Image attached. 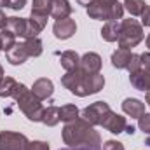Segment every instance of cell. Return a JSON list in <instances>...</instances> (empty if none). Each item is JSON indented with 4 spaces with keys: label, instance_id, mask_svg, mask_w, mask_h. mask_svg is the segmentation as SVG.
<instances>
[{
    "label": "cell",
    "instance_id": "32",
    "mask_svg": "<svg viewBox=\"0 0 150 150\" xmlns=\"http://www.w3.org/2000/svg\"><path fill=\"white\" fill-rule=\"evenodd\" d=\"M28 150H49V145L45 142H30Z\"/></svg>",
    "mask_w": 150,
    "mask_h": 150
},
{
    "label": "cell",
    "instance_id": "21",
    "mask_svg": "<svg viewBox=\"0 0 150 150\" xmlns=\"http://www.w3.org/2000/svg\"><path fill=\"white\" fill-rule=\"evenodd\" d=\"M23 45H25V49H26V52H28V56H30V58H37V56L42 54V51H44L42 42H40V38H38V37L26 38V40L23 42Z\"/></svg>",
    "mask_w": 150,
    "mask_h": 150
},
{
    "label": "cell",
    "instance_id": "7",
    "mask_svg": "<svg viewBox=\"0 0 150 150\" xmlns=\"http://www.w3.org/2000/svg\"><path fill=\"white\" fill-rule=\"evenodd\" d=\"M112 112V108L108 107V103L105 101H96V103H91L89 107H86L82 110V119L87 120L91 126H101L103 120L107 119V115Z\"/></svg>",
    "mask_w": 150,
    "mask_h": 150
},
{
    "label": "cell",
    "instance_id": "3",
    "mask_svg": "<svg viewBox=\"0 0 150 150\" xmlns=\"http://www.w3.org/2000/svg\"><path fill=\"white\" fill-rule=\"evenodd\" d=\"M12 98L16 100L19 110L25 113L30 120L33 122H42V115H44V107H42V101L38 100L37 96L32 93V89H28L25 84H18Z\"/></svg>",
    "mask_w": 150,
    "mask_h": 150
},
{
    "label": "cell",
    "instance_id": "23",
    "mask_svg": "<svg viewBox=\"0 0 150 150\" xmlns=\"http://www.w3.org/2000/svg\"><path fill=\"white\" fill-rule=\"evenodd\" d=\"M16 45V35L9 30V28H4L2 32H0V49L2 51H9L11 47H14Z\"/></svg>",
    "mask_w": 150,
    "mask_h": 150
},
{
    "label": "cell",
    "instance_id": "43",
    "mask_svg": "<svg viewBox=\"0 0 150 150\" xmlns=\"http://www.w3.org/2000/svg\"><path fill=\"white\" fill-rule=\"evenodd\" d=\"M145 145H150V136L147 138V142H145Z\"/></svg>",
    "mask_w": 150,
    "mask_h": 150
},
{
    "label": "cell",
    "instance_id": "4",
    "mask_svg": "<svg viewBox=\"0 0 150 150\" xmlns=\"http://www.w3.org/2000/svg\"><path fill=\"white\" fill-rule=\"evenodd\" d=\"M143 26L136 19H122L120 21V30H119V47L120 49H131L136 47L143 40Z\"/></svg>",
    "mask_w": 150,
    "mask_h": 150
},
{
    "label": "cell",
    "instance_id": "33",
    "mask_svg": "<svg viewBox=\"0 0 150 150\" xmlns=\"http://www.w3.org/2000/svg\"><path fill=\"white\" fill-rule=\"evenodd\" d=\"M140 59H142V68H143V70H149V72H150V52L140 54Z\"/></svg>",
    "mask_w": 150,
    "mask_h": 150
},
{
    "label": "cell",
    "instance_id": "28",
    "mask_svg": "<svg viewBox=\"0 0 150 150\" xmlns=\"http://www.w3.org/2000/svg\"><path fill=\"white\" fill-rule=\"evenodd\" d=\"M30 19L37 25L40 30H44V28H45V25H47V14H38V12H33V11H32Z\"/></svg>",
    "mask_w": 150,
    "mask_h": 150
},
{
    "label": "cell",
    "instance_id": "20",
    "mask_svg": "<svg viewBox=\"0 0 150 150\" xmlns=\"http://www.w3.org/2000/svg\"><path fill=\"white\" fill-rule=\"evenodd\" d=\"M18 84L19 82H16L12 77H4L0 80V98H12Z\"/></svg>",
    "mask_w": 150,
    "mask_h": 150
},
{
    "label": "cell",
    "instance_id": "36",
    "mask_svg": "<svg viewBox=\"0 0 150 150\" xmlns=\"http://www.w3.org/2000/svg\"><path fill=\"white\" fill-rule=\"evenodd\" d=\"M7 19H9V18H7V16L4 14V11L0 9V30H4V28L7 26Z\"/></svg>",
    "mask_w": 150,
    "mask_h": 150
},
{
    "label": "cell",
    "instance_id": "34",
    "mask_svg": "<svg viewBox=\"0 0 150 150\" xmlns=\"http://www.w3.org/2000/svg\"><path fill=\"white\" fill-rule=\"evenodd\" d=\"M142 25L143 26H150V5H147L145 11L142 12Z\"/></svg>",
    "mask_w": 150,
    "mask_h": 150
},
{
    "label": "cell",
    "instance_id": "1",
    "mask_svg": "<svg viewBox=\"0 0 150 150\" xmlns=\"http://www.w3.org/2000/svg\"><path fill=\"white\" fill-rule=\"evenodd\" d=\"M61 84L75 96H89L96 94L105 86V77L101 74H84L80 68L67 72L61 77Z\"/></svg>",
    "mask_w": 150,
    "mask_h": 150
},
{
    "label": "cell",
    "instance_id": "26",
    "mask_svg": "<svg viewBox=\"0 0 150 150\" xmlns=\"http://www.w3.org/2000/svg\"><path fill=\"white\" fill-rule=\"evenodd\" d=\"M51 2L52 0H33L32 2V11L38 14H51Z\"/></svg>",
    "mask_w": 150,
    "mask_h": 150
},
{
    "label": "cell",
    "instance_id": "27",
    "mask_svg": "<svg viewBox=\"0 0 150 150\" xmlns=\"http://www.w3.org/2000/svg\"><path fill=\"white\" fill-rule=\"evenodd\" d=\"M0 5L12 9V11H19L26 5V0H0Z\"/></svg>",
    "mask_w": 150,
    "mask_h": 150
},
{
    "label": "cell",
    "instance_id": "8",
    "mask_svg": "<svg viewBox=\"0 0 150 150\" xmlns=\"http://www.w3.org/2000/svg\"><path fill=\"white\" fill-rule=\"evenodd\" d=\"M28 138L14 131H0V150H28Z\"/></svg>",
    "mask_w": 150,
    "mask_h": 150
},
{
    "label": "cell",
    "instance_id": "19",
    "mask_svg": "<svg viewBox=\"0 0 150 150\" xmlns=\"http://www.w3.org/2000/svg\"><path fill=\"white\" fill-rule=\"evenodd\" d=\"M119 30H120V21H107L101 28V37L107 42H115L119 38Z\"/></svg>",
    "mask_w": 150,
    "mask_h": 150
},
{
    "label": "cell",
    "instance_id": "12",
    "mask_svg": "<svg viewBox=\"0 0 150 150\" xmlns=\"http://www.w3.org/2000/svg\"><path fill=\"white\" fill-rule=\"evenodd\" d=\"M32 93L37 96L40 101H44V100H49L52 96L54 86H52V82L49 79H38V80L33 82V86H32Z\"/></svg>",
    "mask_w": 150,
    "mask_h": 150
},
{
    "label": "cell",
    "instance_id": "14",
    "mask_svg": "<svg viewBox=\"0 0 150 150\" xmlns=\"http://www.w3.org/2000/svg\"><path fill=\"white\" fill-rule=\"evenodd\" d=\"M122 110L131 119H140L145 113V103L136 100V98H126L122 101Z\"/></svg>",
    "mask_w": 150,
    "mask_h": 150
},
{
    "label": "cell",
    "instance_id": "40",
    "mask_svg": "<svg viewBox=\"0 0 150 150\" xmlns=\"http://www.w3.org/2000/svg\"><path fill=\"white\" fill-rule=\"evenodd\" d=\"M4 79V68H2V65H0V80Z\"/></svg>",
    "mask_w": 150,
    "mask_h": 150
},
{
    "label": "cell",
    "instance_id": "44",
    "mask_svg": "<svg viewBox=\"0 0 150 150\" xmlns=\"http://www.w3.org/2000/svg\"><path fill=\"white\" fill-rule=\"evenodd\" d=\"M0 51H2V49H0Z\"/></svg>",
    "mask_w": 150,
    "mask_h": 150
},
{
    "label": "cell",
    "instance_id": "42",
    "mask_svg": "<svg viewBox=\"0 0 150 150\" xmlns=\"http://www.w3.org/2000/svg\"><path fill=\"white\" fill-rule=\"evenodd\" d=\"M147 47H149V49H150V35H149V37H147Z\"/></svg>",
    "mask_w": 150,
    "mask_h": 150
},
{
    "label": "cell",
    "instance_id": "9",
    "mask_svg": "<svg viewBox=\"0 0 150 150\" xmlns=\"http://www.w3.org/2000/svg\"><path fill=\"white\" fill-rule=\"evenodd\" d=\"M77 30V25H75L74 19L70 18H65V19H58L52 26V32H54V37L59 38V40H67L75 33Z\"/></svg>",
    "mask_w": 150,
    "mask_h": 150
},
{
    "label": "cell",
    "instance_id": "25",
    "mask_svg": "<svg viewBox=\"0 0 150 150\" xmlns=\"http://www.w3.org/2000/svg\"><path fill=\"white\" fill-rule=\"evenodd\" d=\"M79 117V108L75 105H63L59 108V119L63 122H70V120H75Z\"/></svg>",
    "mask_w": 150,
    "mask_h": 150
},
{
    "label": "cell",
    "instance_id": "15",
    "mask_svg": "<svg viewBox=\"0 0 150 150\" xmlns=\"http://www.w3.org/2000/svg\"><path fill=\"white\" fill-rule=\"evenodd\" d=\"M72 14V5L68 0H52L51 2V14L56 21L58 19H65Z\"/></svg>",
    "mask_w": 150,
    "mask_h": 150
},
{
    "label": "cell",
    "instance_id": "16",
    "mask_svg": "<svg viewBox=\"0 0 150 150\" xmlns=\"http://www.w3.org/2000/svg\"><path fill=\"white\" fill-rule=\"evenodd\" d=\"M28 58H30V56H28V52H26V49H25L23 44H16L14 47H11V49L7 51V61H9L11 65H14V67L23 65Z\"/></svg>",
    "mask_w": 150,
    "mask_h": 150
},
{
    "label": "cell",
    "instance_id": "13",
    "mask_svg": "<svg viewBox=\"0 0 150 150\" xmlns=\"http://www.w3.org/2000/svg\"><path fill=\"white\" fill-rule=\"evenodd\" d=\"M129 82H131V86L134 89L149 93L150 91V72L142 68V70H138L134 74H129Z\"/></svg>",
    "mask_w": 150,
    "mask_h": 150
},
{
    "label": "cell",
    "instance_id": "37",
    "mask_svg": "<svg viewBox=\"0 0 150 150\" xmlns=\"http://www.w3.org/2000/svg\"><path fill=\"white\" fill-rule=\"evenodd\" d=\"M75 2H77L79 5H86V7H87V5H91L94 0H75Z\"/></svg>",
    "mask_w": 150,
    "mask_h": 150
},
{
    "label": "cell",
    "instance_id": "17",
    "mask_svg": "<svg viewBox=\"0 0 150 150\" xmlns=\"http://www.w3.org/2000/svg\"><path fill=\"white\" fill-rule=\"evenodd\" d=\"M59 63L61 67L67 70V72H72V70H77L79 65H80V56L75 52V51H65L61 52L59 56Z\"/></svg>",
    "mask_w": 150,
    "mask_h": 150
},
{
    "label": "cell",
    "instance_id": "2",
    "mask_svg": "<svg viewBox=\"0 0 150 150\" xmlns=\"http://www.w3.org/2000/svg\"><path fill=\"white\" fill-rule=\"evenodd\" d=\"M63 142L68 147H80V145L103 147L98 131H94V126H91L82 117H77L75 120H70V122L65 124V127H63Z\"/></svg>",
    "mask_w": 150,
    "mask_h": 150
},
{
    "label": "cell",
    "instance_id": "24",
    "mask_svg": "<svg viewBox=\"0 0 150 150\" xmlns=\"http://www.w3.org/2000/svg\"><path fill=\"white\" fill-rule=\"evenodd\" d=\"M122 5H124V9L129 11L131 16H142V12H143L145 7H147L145 0H124Z\"/></svg>",
    "mask_w": 150,
    "mask_h": 150
},
{
    "label": "cell",
    "instance_id": "38",
    "mask_svg": "<svg viewBox=\"0 0 150 150\" xmlns=\"http://www.w3.org/2000/svg\"><path fill=\"white\" fill-rule=\"evenodd\" d=\"M124 133H127V134H133V133H134V127H133V126H126Z\"/></svg>",
    "mask_w": 150,
    "mask_h": 150
},
{
    "label": "cell",
    "instance_id": "6",
    "mask_svg": "<svg viewBox=\"0 0 150 150\" xmlns=\"http://www.w3.org/2000/svg\"><path fill=\"white\" fill-rule=\"evenodd\" d=\"M7 28H9L16 37L25 38V40H26V38L37 37L38 33L42 32L30 18L26 19V18H16V16H12V18L7 19Z\"/></svg>",
    "mask_w": 150,
    "mask_h": 150
},
{
    "label": "cell",
    "instance_id": "18",
    "mask_svg": "<svg viewBox=\"0 0 150 150\" xmlns=\"http://www.w3.org/2000/svg\"><path fill=\"white\" fill-rule=\"evenodd\" d=\"M131 56H133V52H131L129 49H120V47H119V49L112 54V65L115 68H119V70L127 68Z\"/></svg>",
    "mask_w": 150,
    "mask_h": 150
},
{
    "label": "cell",
    "instance_id": "11",
    "mask_svg": "<svg viewBox=\"0 0 150 150\" xmlns=\"http://www.w3.org/2000/svg\"><path fill=\"white\" fill-rule=\"evenodd\" d=\"M101 126L107 131H110L112 134H120V133H124L127 122H126V117H122V115H119V113H115V112H110L107 115V119L103 120Z\"/></svg>",
    "mask_w": 150,
    "mask_h": 150
},
{
    "label": "cell",
    "instance_id": "29",
    "mask_svg": "<svg viewBox=\"0 0 150 150\" xmlns=\"http://www.w3.org/2000/svg\"><path fill=\"white\" fill-rule=\"evenodd\" d=\"M127 70H129V74H134V72L142 70V59H140V54H133V56H131L129 65H127Z\"/></svg>",
    "mask_w": 150,
    "mask_h": 150
},
{
    "label": "cell",
    "instance_id": "39",
    "mask_svg": "<svg viewBox=\"0 0 150 150\" xmlns=\"http://www.w3.org/2000/svg\"><path fill=\"white\" fill-rule=\"evenodd\" d=\"M145 101H147V105L150 107V91L147 93V94H145Z\"/></svg>",
    "mask_w": 150,
    "mask_h": 150
},
{
    "label": "cell",
    "instance_id": "22",
    "mask_svg": "<svg viewBox=\"0 0 150 150\" xmlns=\"http://www.w3.org/2000/svg\"><path fill=\"white\" fill-rule=\"evenodd\" d=\"M59 120H61V119H59V108H58V107H47V108L44 110L42 122H44L45 126L52 127V126H56Z\"/></svg>",
    "mask_w": 150,
    "mask_h": 150
},
{
    "label": "cell",
    "instance_id": "35",
    "mask_svg": "<svg viewBox=\"0 0 150 150\" xmlns=\"http://www.w3.org/2000/svg\"><path fill=\"white\" fill-rule=\"evenodd\" d=\"M61 150H103V147H94V145H80V147H68Z\"/></svg>",
    "mask_w": 150,
    "mask_h": 150
},
{
    "label": "cell",
    "instance_id": "41",
    "mask_svg": "<svg viewBox=\"0 0 150 150\" xmlns=\"http://www.w3.org/2000/svg\"><path fill=\"white\" fill-rule=\"evenodd\" d=\"M100 2H105V4H113V2H117V0H100Z\"/></svg>",
    "mask_w": 150,
    "mask_h": 150
},
{
    "label": "cell",
    "instance_id": "31",
    "mask_svg": "<svg viewBox=\"0 0 150 150\" xmlns=\"http://www.w3.org/2000/svg\"><path fill=\"white\" fill-rule=\"evenodd\" d=\"M103 150H124V145H122L120 142L108 140V142H105V145H103Z\"/></svg>",
    "mask_w": 150,
    "mask_h": 150
},
{
    "label": "cell",
    "instance_id": "30",
    "mask_svg": "<svg viewBox=\"0 0 150 150\" xmlns=\"http://www.w3.org/2000/svg\"><path fill=\"white\" fill-rule=\"evenodd\" d=\"M138 127L150 136V113H143L140 119H138Z\"/></svg>",
    "mask_w": 150,
    "mask_h": 150
},
{
    "label": "cell",
    "instance_id": "5",
    "mask_svg": "<svg viewBox=\"0 0 150 150\" xmlns=\"http://www.w3.org/2000/svg\"><path fill=\"white\" fill-rule=\"evenodd\" d=\"M124 14V5L119 2L113 4H105L100 0H94L91 5H87V16L93 19H100V21H119L122 19Z\"/></svg>",
    "mask_w": 150,
    "mask_h": 150
},
{
    "label": "cell",
    "instance_id": "10",
    "mask_svg": "<svg viewBox=\"0 0 150 150\" xmlns=\"http://www.w3.org/2000/svg\"><path fill=\"white\" fill-rule=\"evenodd\" d=\"M79 68L84 74H100V70H101V56L96 54V52H86L80 58Z\"/></svg>",
    "mask_w": 150,
    "mask_h": 150
}]
</instances>
